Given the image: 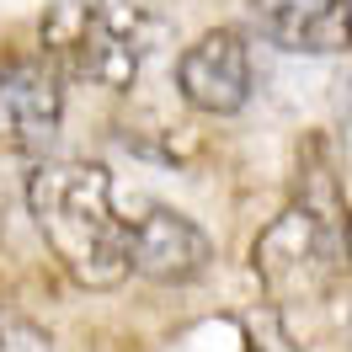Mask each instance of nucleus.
<instances>
[{
    "label": "nucleus",
    "mask_w": 352,
    "mask_h": 352,
    "mask_svg": "<svg viewBox=\"0 0 352 352\" xmlns=\"http://www.w3.org/2000/svg\"><path fill=\"white\" fill-rule=\"evenodd\" d=\"M27 208L54 262L80 288L129 278V219L112 203V171L96 160H43L27 176Z\"/></svg>",
    "instance_id": "obj_1"
},
{
    "label": "nucleus",
    "mask_w": 352,
    "mask_h": 352,
    "mask_svg": "<svg viewBox=\"0 0 352 352\" xmlns=\"http://www.w3.org/2000/svg\"><path fill=\"white\" fill-rule=\"evenodd\" d=\"M160 22L139 0H54L43 11V59L59 80L96 91H129L150 59Z\"/></svg>",
    "instance_id": "obj_2"
},
{
    "label": "nucleus",
    "mask_w": 352,
    "mask_h": 352,
    "mask_svg": "<svg viewBox=\"0 0 352 352\" xmlns=\"http://www.w3.org/2000/svg\"><path fill=\"white\" fill-rule=\"evenodd\" d=\"M342 262H347V208L331 176H320V198L305 192L299 203H288L251 245V272L272 294V305L320 299Z\"/></svg>",
    "instance_id": "obj_3"
},
{
    "label": "nucleus",
    "mask_w": 352,
    "mask_h": 352,
    "mask_svg": "<svg viewBox=\"0 0 352 352\" xmlns=\"http://www.w3.org/2000/svg\"><path fill=\"white\" fill-rule=\"evenodd\" d=\"M65 118V80L43 54H0V155H38Z\"/></svg>",
    "instance_id": "obj_4"
},
{
    "label": "nucleus",
    "mask_w": 352,
    "mask_h": 352,
    "mask_svg": "<svg viewBox=\"0 0 352 352\" xmlns=\"http://www.w3.org/2000/svg\"><path fill=\"white\" fill-rule=\"evenodd\" d=\"M176 91L187 107L208 118H235L251 102V48L235 27L203 32L192 48H182L176 59Z\"/></svg>",
    "instance_id": "obj_5"
},
{
    "label": "nucleus",
    "mask_w": 352,
    "mask_h": 352,
    "mask_svg": "<svg viewBox=\"0 0 352 352\" xmlns=\"http://www.w3.org/2000/svg\"><path fill=\"white\" fill-rule=\"evenodd\" d=\"M214 262V241L176 208H150L129 224V267L150 283H198Z\"/></svg>",
    "instance_id": "obj_6"
},
{
    "label": "nucleus",
    "mask_w": 352,
    "mask_h": 352,
    "mask_svg": "<svg viewBox=\"0 0 352 352\" xmlns=\"http://www.w3.org/2000/svg\"><path fill=\"white\" fill-rule=\"evenodd\" d=\"M251 16L283 54L331 59L352 48V0H251Z\"/></svg>",
    "instance_id": "obj_7"
},
{
    "label": "nucleus",
    "mask_w": 352,
    "mask_h": 352,
    "mask_svg": "<svg viewBox=\"0 0 352 352\" xmlns=\"http://www.w3.org/2000/svg\"><path fill=\"white\" fill-rule=\"evenodd\" d=\"M0 352H54V336L16 305H0Z\"/></svg>",
    "instance_id": "obj_8"
},
{
    "label": "nucleus",
    "mask_w": 352,
    "mask_h": 352,
    "mask_svg": "<svg viewBox=\"0 0 352 352\" xmlns=\"http://www.w3.org/2000/svg\"><path fill=\"white\" fill-rule=\"evenodd\" d=\"M347 129H352V112H347Z\"/></svg>",
    "instance_id": "obj_9"
}]
</instances>
